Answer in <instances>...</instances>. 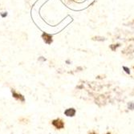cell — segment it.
<instances>
[{"instance_id": "1", "label": "cell", "mask_w": 134, "mask_h": 134, "mask_svg": "<svg viewBox=\"0 0 134 134\" xmlns=\"http://www.w3.org/2000/svg\"><path fill=\"white\" fill-rule=\"evenodd\" d=\"M52 124L57 129H62L64 128V123L61 119H56V120H52Z\"/></svg>"}, {"instance_id": "2", "label": "cell", "mask_w": 134, "mask_h": 134, "mask_svg": "<svg viewBox=\"0 0 134 134\" xmlns=\"http://www.w3.org/2000/svg\"><path fill=\"white\" fill-rule=\"evenodd\" d=\"M76 113V111L75 108H68L64 111V114L67 116H69V117H72L74 116Z\"/></svg>"}, {"instance_id": "3", "label": "cell", "mask_w": 134, "mask_h": 134, "mask_svg": "<svg viewBox=\"0 0 134 134\" xmlns=\"http://www.w3.org/2000/svg\"><path fill=\"white\" fill-rule=\"evenodd\" d=\"M12 95L15 97V98L18 99V100H20L21 101H24V97L21 95V94H19L17 92H15L14 90H12Z\"/></svg>"}, {"instance_id": "4", "label": "cell", "mask_w": 134, "mask_h": 134, "mask_svg": "<svg viewBox=\"0 0 134 134\" xmlns=\"http://www.w3.org/2000/svg\"><path fill=\"white\" fill-rule=\"evenodd\" d=\"M43 38H44V39H43L44 41H45L46 43H51L52 41V36L49 35H47V34H44V35H43Z\"/></svg>"}, {"instance_id": "5", "label": "cell", "mask_w": 134, "mask_h": 134, "mask_svg": "<svg viewBox=\"0 0 134 134\" xmlns=\"http://www.w3.org/2000/svg\"><path fill=\"white\" fill-rule=\"evenodd\" d=\"M128 107L129 109H131V110H134V103H129Z\"/></svg>"}, {"instance_id": "6", "label": "cell", "mask_w": 134, "mask_h": 134, "mask_svg": "<svg viewBox=\"0 0 134 134\" xmlns=\"http://www.w3.org/2000/svg\"><path fill=\"white\" fill-rule=\"evenodd\" d=\"M123 68H124V69L125 70V71H126V72L128 73V74H130V71H129V68H127L126 67H124Z\"/></svg>"}, {"instance_id": "7", "label": "cell", "mask_w": 134, "mask_h": 134, "mask_svg": "<svg viewBox=\"0 0 134 134\" xmlns=\"http://www.w3.org/2000/svg\"><path fill=\"white\" fill-rule=\"evenodd\" d=\"M88 134H98L96 132H95V131H91V132H89Z\"/></svg>"}, {"instance_id": "8", "label": "cell", "mask_w": 134, "mask_h": 134, "mask_svg": "<svg viewBox=\"0 0 134 134\" xmlns=\"http://www.w3.org/2000/svg\"><path fill=\"white\" fill-rule=\"evenodd\" d=\"M105 134H111V132H106Z\"/></svg>"}]
</instances>
